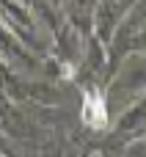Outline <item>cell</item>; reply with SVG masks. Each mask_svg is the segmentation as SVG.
<instances>
[{"label": "cell", "instance_id": "6da1fadb", "mask_svg": "<svg viewBox=\"0 0 146 157\" xmlns=\"http://www.w3.org/2000/svg\"><path fill=\"white\" fill-rule=\"evenodd\" d=\"M83 124H88L91 130H105L108 127V108H105V97L99 94V88H88L83 94Z\"/></svg>", "mask_w": 146, "mask_h": 157}]
</instances>
